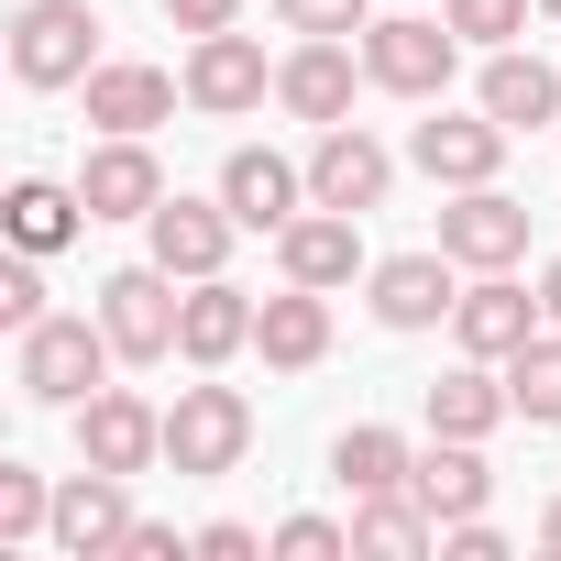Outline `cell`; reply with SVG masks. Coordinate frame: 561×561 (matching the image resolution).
Listing matches in <instances>:
<instances>
[{
    "instance_id": "6da1fadb",
    "label": "cell",
    "mask_w": 561,
    "mask_h": 561,
    "mask_svg": "<svg viewBox=\"0 0 561 561\" xmlns=\"http://www.w3.org/2000/svg\"><path fill=\"white\" fill-rule=\"evenodd\" d=\"M111 364H122L111 320H56V309H45V320L23 331V397H34V408H89Z\"/></svg>"
},
{
    "instance_id": "7a4b0ae2",
    "label": "cell",
    "mask_w": 561,
    "mask_h": 561,
    "mask_svg": "<svg viewBox=\"0 0 561 561\" xmlns=\"http://www.w3.org/2000/svg\"><path fill=\"white\" fill-rule=\"evenodd\" d=\"M89 67H100V12H89V0H23L12 78L23 89H89Z\"/></svg>"
},
{
    "instance_id": "3957f363",
    "label": "cell",
    "mask_w": 561,
    "mask_h": 561,
    "mask_svg": "<svg viewBox=\"0 0 561 561\" xmlns=\"http://www.w3.org/2000/svg\"><path fill=\"white\" fill-rule=\"evenodd\" d=\"M462 67V34L430 23V12H397V23H364V78L397 89V100H440Z\"/></svg>"
},
{
    "instance_id": "277c9868",
    "label": "cell",
    "mask_w": 561,
    "mask_h": 561,
    "mask_svg": "<svg viewBox=\"0 0 561 561\" xmlns=\"http://www.w3.org/2000/svg\"><path fill=\"white\" fill-rule=\"evenodd\" d=\"M242 451H253L242 386H176V408H165V462H176V473H231Z\"/></svg>"
},
{
    "instance_id": "5b68a950",
    "label": "cell",
    "mask_w": 561,
    "mask_h": 561,
    "mask_svg": "<svg viewBox=\"0 0 561 561\" xmlns=\"http://www.w3.org/2000/svg\"><path fill=\"white\" fill-rule=\"evenodd\" d=\"M100 320H111L122 364H165V353H176V320H187V298H176V275H165V264H122L111 287H100Z\"/></svg>"
},
{
    "instance_id": "8992f818",
    "label": "cell",
    "mask_w": 561,
    "mask_h": 561,
    "mask_svg": "<svg viewBox=\"0 0 561 561\" xmlns=\"http://www.w3.org/2000/svg\"><path fill=\"white\" fill-rule=\"evenodd\" d=\"M506 122L495 111H473V122H451V111H430L419 133H408V165L430 176V187H495V165H506Z\"/></svg>"
},
{
    "instance_id": "52a82bcc",
    "label": "cell",
    "mask_w": 561,
    "mask_h": 561,
    "mask_svg": "<svg viewBox=\"0 0 561 561\" xmlns=\"http://www.w3.org/2000/svg\"><path fill=\"white\" fill-rule=\"evenodd\" d=\"M386 187H397V154H386L364 122H331V133H320V154H309V198L364 220V209H386Z\"/></svg>"
},
{
    "instance_id": "ba28073f",
    "label": "cell",
    "mask_w": 561,
    "mask_h": 561,
    "mask_svg": "<svg viewBox=\"0 0 561 561\" xmlns=\"http://www.w3.org/2000/svg\"><path fill=\"white\" fill-rule=\"evenodd\" d=\"M78 462H100V473H144V462H165V408H144L133 386H100V397L78 408Z\"/></svg>"
},
{
    "instance_id": "9c48e42d",
    "label": "cell",
    "mask_w": 561,
    "mask_h": 561,
    "mask_svg": "<svg viewBox=\"0 0 561 561\" xmlns=\"http://www.w3.org/2000/svg\"><path fill=\"white\" fill-rule=\"evenodd\" d=\"M353 78H364V56H353V34H298V56L275 67V100H287L298 122H353Z\"/></svg>"
},
{
    "instance_id": "30bf717a",
    "label": "cell",
    "mask_w": 561,
    "mask_h": 561,
    "mask_svg": "<svg viewBox=\"0 0 561 561\" xmlns=\"http://www.w3.org/2000/svg\"><path fill=\"white\" fill-rule=\"evenodd\" d=\"M264 89H275V67H264V45H253V34H198V45H187V100H198L209 122L264 111Z\"/></svg>"
},
{
    "instance_id": "8fae6325",
    "label": "cell",
    "mask_w": 561,
    "mask_h": 561,
    "mask_svg": "<svg viewBox=\"0 0 561 561\" xmlns=\"http://www.w3.org/2000/svg\"><path fill=\"white\" fill-rule=\"evenodd\" d=\"M440 253L473 264V275H495V264L528 253V209H517L506 187H451V209H440Z\"/></svg>"
},
{
    "instance_id": "7c38bea8",
    "label": "cell",
    "mask_w": 561,
    "mask_h": 561,
    "mask_svg": "<svg viewBox=\"0 0 561 561\" xmlns=\"http://www.w3.org/2000/svg\"><path fill=\"white\" fill-rule=\"evenodd\" d=\"M231 231H242L231 209H209V198H176V187H165V198H154V220H144L154 264H165V275H187V287L231 264Z\"/></svg>"
},
{
    "instance_id": "4fadbf2b",
    "label": "cell",
    "mask_w": 561,
    "mask_h": 561,
    "mask_svg": "<svg viewBox=\"0 0 561 561\" xmlns=\"http://www.w3.org/2000/svg\"><path fill=\"white\" fill-rule=\"evenodd\" d=\"M133 473H67L56 484V550H78V561H111L122 539H133V495H122Z\"/></svg>"
},
{
    "instance_id": "5bb4252c",
    "label": "cell",
    "mask_w": 561,
    "mask_h": 561,
    "mask_svg": "<svg viewBox=\"0 0 561 561\" xmlns=\"http://www.w3.org/2000/svg\"><path fill=\"white\" fill-rule=\"evenodd\" d=\"M275 264H287V287H353L364 275V220L353 209H298L275 231Z\"/></svg>"
},
{
    "instance_id": "9a60e30c",
    "label": "cell",
    "mask_w": 561,
    "mask_h": 561,
    "mask_svg": "<svg viewBox=\"0 0 561 561\" xmlns=\"http://www.w3.org/2000/svg\"><path fill=\"white\" fill-rule=\"evenodd\" d=\"M220 209H231L242 231H287V220H298V209H320V198H309V176H298L287 154L242 144V154L220 165Z\"/></svg>"
},
{
    "instance_id": "2e32d148",
    "label": "cell",
    "mask_w": 561,
    "mask_h": 561,
    "mask_svg": "<svg viewBox=\"0 0 561 561\" xmlns=\"http://www.w3.org/2000/svg\"><path fill=\"white\" fill-rule=\"evenodd\" d=\"M528 331H539V298H528V287H506V264H495V275H473V287L451 298V342H462L473 364H506Z\"/></svg>"
},
{
    "instance_id": "e0dca14e",
    "label": "cell",
    "mask_w": 561,
    "mask_h": 561,
    "mask_svg": "<svg viewBox=\"0 0 561 561\" xmlns=\"http://www.w3.org/2000/svg\"><path fill=\"white\" fill-rule=\"evenodd\" d=\"M78 198H89V220H154V198H165V165L144 154V133H111V144L78 165Z\"/></svg>"
},
{
    "instance_id": "ac0fdd59",
    "label": "cell",
    "mask_w": 561,
    "mask_h": 561,
    "mask_svg": "<svg viewBox=\"0 0 561 561\" xmlns=\"http://www.w3.org/2000/svg\"><path fill=\"white\" fill-rule=\"evenodd\" d=\"M364 287H375V320L386 331H430V320H451V253H386L375 275H364Z\"/></svg>"
},
{
    "instance_id": "d6986e66",
    "label": "cell",
    "mask_w": 561,
    "mask_h": 561,
    "mask_svg": "<svg viewBox=\"0 0 561 561\" xmlns=\"http://www.w3.org/2000/svg\"><path fill=\"white\" fill-rule=\"evenodd\" d=\"M253 353H264L275 375H309V364L331 353V287H287V298H264V309H253Z\"/></svg>"
},
{
    "instance_id": "ffe728a7",
    "label": "cell",
    "mask_w": 561,
    "mask_h": 561,
    "mask_svg": "<svg viewBox=\"0 0 561 561\" xmlns=\"http://www.w3.org/2000/svg\"><path fill=\"white\" fill-rule=\"evenodd\" d=\"M253 342V298L231 287V275H198V287H187V320H176V353L209 375V364H231Z\"/></svg>"
},
{
    "instance_id": "44dd1931",
    "label": "cell",
    "mask_w": 561,
    "mask_h": 561,
    "mask_svg": "<svg viewBox=\"0 0 561 561\" xmlns=\"http://www.w3.org/2000/svg\"><path fill=\"white\" fill-rule=\"evenodd\" d=\"M165 111H176V78H165V67H133V56L89 67V122H100V133H154Z\"/></svg>"
},
{
    "instance_id": "7402d4cb",
    "label": "cell",
    "mask_w": 561,
    "mask_h": 561,
    "mask_svg": "<svg viewBox=\"0 0 561 561\" xmlns=\"http://www.w3.org/2000/svg\"><path fill=\"white\" fill-rule=\"evenodd\" d=\"M408 495H419L430 517H484V495H495L484 440H430V451H419V473H408Z\"/></svg>"
},
{
    "instance_id": "603a6c76",
    "label": "cell",
    "mask_w": 561,
    "mask_h": 561,
    "mask_svg": "<svg viewBox=\"0 0 561 561\" xmlns=\"http://www.w3.org/2000/svg\"><path fill=\"white\" fill-rule=\"evenodd\" d=\"M484 111H495L506 133H539V122H561V67H539V56L495 45V56H484Z\"/></svg>"
},
{
    "instance_id": "cb8c5ba5",
    "label": "cell",
    "mask_w": 561,
    "mask_h": 561,
    "mask_svg": "<svg viewBox=\"0 0 561 561\" xmlns=\"http://www.w3.org/2000/svg\"><path fill=\"white\" fill-rule=\"evenodd\" d=\"M495 419H517V397H506V375H484V364L462 353V375L430 386V440H484Z\"/></svg>"
},
{
    "instance_id": "d4e9b609",
    "label": "cell",
    "mask_w": 561,
    "mask_h": 561,
    "mask_svg": "<svg viewBox=\"0 0 561 561\" xmlns=\"http://www.w3.org/2000/svg\"><path fill=\"white\" fill-rule=\"evenodd\" d=\"M353 550L364 561H419V550H440V517L397 484V495H353Z\"/></svg>"
},
{
    "instance_id": "484cf974",
    "label": "cell",
    "mask_w": 561,
    "mask_h": 561,
    "mask_svg": "<svg viewBox=\"0 0 561 561\" xmlns=\"http://www.w3.org/2000/svg\"><path fill=\"white\" fill-rule=\"evenodd\" d=\"M331 473H342V495H397V484L419 473V451H408L397 430H375V419H364V430H342V440H331Z\"/></svg>"
},
{
    "instance_id": "4316f807",
    "label": "cell",
    "mask_w": 561,
    "mask_h": 561,
    "mask_svg": "<svg viewBox=\"0 0 561 561\" xmlns=\"http://www.w3.org/2000/svg\"><path fill=\"white\" fill-rule=\"evenodd\" d=\"M506 397H517L528 430H561V331H550V320L506 353Z\"/></svg>"
},
{
    "instance_id": "83f0119b",
    "label": "cell",
    "mask_w": 561,
    "mask_h": 561,
    "mask_svg": "<svg viewBox=\"0 0 561 561\" xmlns=\"http://www.w3.org/2000/svg\"><path fill=\"white\" fill-rule=\"evenodd\" d=\"M78 209H89L78 187L23 176V187H12V242H23V253H56V242H78Z\"/></svg>"
},
{
    "instance_id": "f1b7e54d",
    "label": "cell",
    "mask_w": 561,
    "mask_h": 561,
    "mask_svg": "<svg viewBox=\"0 0 561 561\" xmlns=\"http://www.w3.org/2000/svg\"><path fill=\"white\" fill-rule=\"evenodd\" d=\"M0 539H56V495L34 462H0Z\"/></svg>"
},
{
    "instance_id": "f546056e",
    "label": "cell",
    "mask_w": 561,
    "mask_h": 561,
    "mask_svg": "<svg viewBox=\"0 0 561 561\" xmlns=\"http://www.w3.org/2000/svg\"><path fill=\"white\" fill-rule=\"evenodd\" d=\"M528 12H539V0H440V23H451L462 45H484V56H495V45H517V34H528Z\"/></svg>"
},
{
    "instance_id": "4dcf8cb0",
    "label": "cell",
    "mask_w": 561,
    "mask_h": 561,
    "mask_svg": "<svg viewBox=\"0 0 561 561\" xmlns=\"http://www.w3.org/2000/svg\"><path fill=\"white\" fill-rule=\"evenodd\" d=\"M287 34H364V0H275Z\"/></svg>"
},
{
    "instance_id": "1f68e13d",
    "label": "cell",
    "mask_w": 561,
    "mask_h": 561,
    "mask_svg": "<svg viewBox=\"0 0 561 561\" xmlns=\"http://www.w3.org/2000/svg\"><path fill=\"white\" fill-rule=\"evenodd\" d=\"M275 550H287V561H331V550H353V528H342V517H287Z\"/></svg>"
},
{
    "instance_id": "d6a6232c",
    "label": "cell",
    "mask_w": 561,
    "mask_h": 561,
    "mask_svg": "<svg viewBox=\"0 0 561 561\" xmlns=\"http://www.w3.org/2000/svg\"><path fill=\"white\" fill-rule=\"evenodd\" d=\"M0 320H12V331H34V320H45V275H34V253L0 275Z\"/></svg>"
},
{
    "instance_id": "836d02e7",
    "label": "cell",
    "mask_w": 561,
    "mask_h": 561,
    "mask_svg": "<svg viewBox=\"0 0 561 561\" xmlns=\"http://www.w3.org/2000/svg\"><path fill=\"white\" fill-rule=\"evenodd\" d=\"M165 23H176V34H231L242 0H165Z\"/></svg>"
},
{
    "instance_id": "e575fe53",
    "label": "cell",
    "mask_w": 561,
    "mask_h": 561,
    "mask_svg": "<svg viewBox=\"0 0 561 561\" xmlns=\"http://www.w3.org/2000/svg\"><path fill=\"white\" fill-rule=\"evenodd\" d=\"M176 550H198V539H176L165 517H133V539H122V561H176Z\"/></svg>"
},
{
    "instance_id": "d590c367",
    "label": "cell",
    "mask_w": 561,
    "mask_h": 561,
    "mask_svg": "<svg viewBox=\"0 0 561 561\" xmlns=\"http://www.w3.org/2000/svg\"><path fill=\"white\" fill-rule=\"evenodd\" d=\"M253 550H264V539H253L242 517H209V528H198V561H253Z\"/></svg>"
},
{
    "instance_id": "8d00e7d4",
    "label": "cell",
    "mask_w": 561,
    "mask_h": 561,
    "mask_svg": "<svg viewBox=\"0 0 561 561\" xmlns=\"http://www.w3.org/2000/svg\"><path fill=\"white\" fill-rule=\"evenodd\" d=\"M539 320H550V331H561V264H550V275H539Z\"/></svg>"
},
{
    "instance_id": "74e56055",
    "label": "cell",
    "mask_w": 561,
    "mask_h": 561,
    "mask_svg": "<svg viewBox=\"0 0 561 561\" xmlns=\"http://www.w3.org/2000/svg\"><path fill=\"white\" fill-rule=\"evenodd\" d=\"M539 550H561V495H550V506H539Z\"/></svg>"
},
{
    "instance_id": "f35d334b",
    "label": "cell",
    "mask_w": 561,
    "mask_h": 561,
    "mask_svg": "<svg viewBox=\"0 0 561 561\" xmlns=\"http://www.w3.org/2000/svg\"><path fill=\"white\" fill-rule=\"evenodd\" d=\"M539 23H561V0H539Z\"/></svg>"
}]
</instances>
